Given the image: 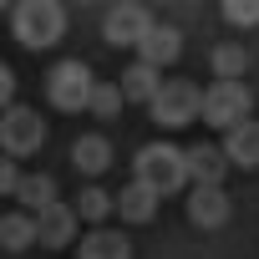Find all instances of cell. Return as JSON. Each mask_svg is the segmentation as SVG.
<instances>
[{
	"mask_svg": "<svg viewBox=\"0 0 259 259\" xmlns=\"http://www.w3.org/2000/svg\"><path fill=\"white\" fill-rule=\"evenodd\" d=\"M117 87H122V97H127V102L153 107V102L163 97V87H168V81H163V71H158V66H148V61H133V66L122 71V81H117Z\"/></svg>",
	"mask_w": 259,
	"mask_h": 259,
	"instance_id": "7c38bea8",
	"label": "cell"
},
{
	"mask_svg": "<svg viewBox=\"0 0 259 259\" xmlns=\"http://www.w3.org/2000/svg\"><path fill=\"white\" fill-rule=\"evenodd\" d=\"M71 168H76V173H87V178L107 173V168H112V143H107L102 133L76 138V143H71Z\"/></svg>",
	"mask_w": 259,
	"mask_h": 259,
	"instance_id": "5bb4252c",
	"label": "cell"
},
{
	"mask_svg": "<svg viewBox=\"0 0 259 259\" xmlns=\"http://www.w3.org/2000/svg\"><path fill=\"white\" fill-rule=\"evenodd\" d=\"M46 97H51L56 112H92V97H97V76H92V66H87L81 56L56 61L51 76H46Z\"/></svg>",
	"mask_w": 259,
	"mask_h": 259,
	"instance_id": "3957f363",
	"label": "cell"
},
{
	"mask_svg": "<svg viewBox=\"0 0 259 259\" xmlns=\"http://www.w3.org/2000/svg\"><path fill=\"white\" fill-rule=\"evenodd\" d=\"M183 56V36H178V26H168V21H158L148 36H143V46H138V61H148V66H173Z\"/></svg>",
	"mask_w": 259,
	"mask_h": 259,
	"instance_id": "30bf717a",
	"label": "cell"
},
{
	"mask_svg": "<svg viewBox=\"0 0 259 259\" xmlns=\"http://www.w3.org/2000/svg\"><path fill=\"white\" fill-rule=\"evenodd\" d=\"M229 153H224V143H193L188 148V173H193V188H224V178H229Z\"/></svg>",
	"mask_w": 259,
	"mask_h": 259,
	"instance_id": "ba28073f",
	"label": "cell"
},
{
	"mask_svg": "<svg viewBox=\"0 0 259 259\" xmlns=\"http://www.w3.org/2000/svg\"><path fill=\"white\" fill-rule=\"evenodd\" d=\"M11 36L26 51L56 46L66 36V6H56V0H21V6H11Z\"/></svg>",
	"mask_w": 259,
	"mask_h": 259,
	"instance_id": "6da1fadb",
	"label": "cell"
},
{
	"mask_svg": "<svg viewBox=\"0 0 259 259\" xmlns=\"http://www.w3.org/2000/svg\"><path fill=\"white\" fill-rule=\"evenodd\" d=\"M0 107H6V112L21 107V102H16V71H11L6 61H0Z\"/></svg>",
	"mask_w": 259,
	"mask_h": 259,
	"instance_id": "cb8c5ba5",
	"label": "cell"
},
{
	"mask_svg": "<svg viewBox=\"0 0 259 259\" xmlns=\"http://www.w3.org/2000/svg\"><path fill=\"white\" fill-rule=\"evenodd\" d=\"M76 213H81L87 224H97V229H107V219L117 213V193H107V188H97V183H87V188L76 193Z\"/></svg>",
	"mask_w": 259,
	"mask_h": 259,
	"instance_id": "ac0fdd59",
	"label": "cell"
},
{
	"mask_svg": "<svg viewBox=\"0 0 259 259\" xmlns=\"http://www.w3.org/2000/svg\"><path fill=\"white\" fill-rule=\"evenodd\" d=\"M51 203H61V198H56V178H51V173H26V183H21V208H26V213H41V208H51Z\"/></svg>",
	"mask_w": 259,
	"mask_h": 259,
	"instance_id": "ffe728a7",
	"label": "cell"
},
{
	"mask_svg": "<svg viewBox=\"0 0 259 259\" xmlns=\"http://www.w3.org/2000/svg\"><path fill=\"white\" fill-rule=\"evenodd\" d=\"M76 203H51V208H41L36 213V229H41V244L46 249H71V239H76Z\"/></svg>",
	"mask_w": 259,
	"mask_h": 259,
	"instance_id": "9c48e42d",
	"label": "cell"
},
{
	"mask_svg": "<svg viewBox=\"0 0 259 259\" xmlns=\"http://www.w3.org/2000/svg\"><path fill=\"white\" fill-rule=\"evenodd\" d=\"M229 193L224 188H193L188 193V224L193 229H224L229 224Z\"/></svg>",
	"mask_w": 259,
	"mask_h": 259,
	"instance_id": "8fae6325",
	"label": "cell"
},
{
	"mask_svg": "<svg viewBox=\"0 0 259 259\" xmlns=\"http://www.w3.org/2000/svg\"><path fill=\"white\" fill-rule=\"evenodd\" d=\"M122 87L117 81H97V97H92V117H102V122H112L117 112H122Z\"/></svg>",
	"mask_w": 259,
	"mask_h": 259,
	"instance_id": "7402d4cb",
	"label": "cell"
},
{
	"mask_svg": "<svg viewBox=\"0 0 259 259\" xmlns=\"http://www.w3.org/2000/svg\"><path fill=\"white\" fill-rule=\"evenodd\" d=\"M41 239V229H36V213H6V219H0V244H6L11 254H21V249H31Z\"/></svg>",
	"mask_w": 259,
	"mask_h": 259,
	"instance_id": "e0dca14e",
	"label": "cell"
},
{
	"mask_svg": "<svg viewBox=\"0 0 259 259\" xmlns=\"http://www.w3.org/2000/svg\"><path fill=\"white\" fill-rule=\"evenodd\" d=\"M148 112H153L158 127H168V133H173V127H188V122L203 117V92H198L193 81H168L163 97H158Z\"/></svg>",
	"mask_w": 259,
	"mask_h": 259,
	"instance_id": "8992f818",
	"label": "cell"
},
{
	"mask_svg": "<svg viewBox=\"0 0 259 259\" xmlns=\"http://www.w3.org/2000/svg\"><path fill=\"white\" fill-rule=\"evenodd\" d=\"M158 203H163V193H153V188L138 183V178L117 193V213H122L127 224H153V219H158Z\"/></svg>",
	"mask_w": 259,
	"mask_h": 259,
	"instance_id": "4fadbf2b",
	"label": "cell"
},
{
	"mask_svg": "<svg viewBox=\"0 0 259 259\" xmlns=\"http://www.w3.org/2000/svg\"><path fill=\"white\" fill-rule=\"evenodd\" d=\"M153 26H158V21H153L148 6H112V11L102 16V41H107V46H133V51H138Z\"/></svg>",
	"mask_w": 259,
	"mask_h": 259,
	"instance_id": "52a82bcc",
	"label": "cell"
},
{
	"mask_svg": "<svg viewBox=\"0 0 259 259\" xmlns=\"http://www.w3.org/2000/svg\"><path fill=\"white\" fill-rule=\"evenodd\" d=\"M76 259H133V239H122L117 229H92L81 239Z\"/></svg>",
	"mask_w": 259,
	"mask_h": 259,
	"instance_id": "9a60e30c",
	"label": "cell"
},
{
	"mask_svg": "<svg viewBox=\"0 0 259 259\" xmlns=\"http://www.w3.org/2000/svg\"><path fill=\"white\" fill-rule=\"evenodd\" d=\"M41 143H46V117L36 107H11L0 117V148H6V158L21 163V158L41 153Z\"/></svg>",
	"mask_w": 259,
	"mask_h": 259,
	"instance_id": "5b68a950",
	"label": "cell"
},
{
	"mask_svg": "<svg viewBox=\"0 0 259 259\" xmlns=\"http://www.w3.org/2000/svg\"><path fill=\"white\" fill-rule=\"evenodd\" d=\"M249 112H254V92H249L244 81H213V87L203 92V122H208V127H219L224 138L234 133V127L254 122Z\"/></svg>",
	"mask_w": 259,
	"mask_h": 259,
	"instance_id": "277c9868",
	"label": "cell"
},
{
	"mask_svg": "<svg viewBox=\"0 0 259 259\" xmlns=\"http://www.w3.org/2000/svg\"><path fill=\"white\" fill-rule=\"evenodd\" d=\"M224 153L234 168H259V122H244L224 138Z\"/></svg>",
	"mask_w": 259,
	"mask_h": 259,
	"instance_id": "2e32d148",
	"label": "cell"
},
{
	"mask_svg": "<svg viewBox=\"0 0 259 259\" xmlns=\"http://www.w3.org/2000/svg\"><path fill=\"white\" fill-rule=\"evenodd\" d=\"M213 81H239L244 71H249V51H244V41H224V46H213Z\"/></svg>",
	"mask_w": 259,
	"mask_h": 259,
	"instance_id": "d6986e66",
	"label": "cell"
},
{
	"mask_svg": "<svg viewBox=\"0 0 259 259\" xmlns=\"http://www.w3.org/2000/svg\"><path fill=\"white\" fill-rule=\"evenodd\" d=\"M133 168H138V183H148L153 193H178L183 183H193V173H188V148H178V143H148V148H138V158H133Z\"/></svg>",
	"mask_w": 259,
	"mask_h": 259,
	"instance_id": "7a4b0ae2",
	"label": "cell"
},
{
	"mask_svg": "<svg viewBox=\"0 0 259 259\" xmlns=\"http://www.w3.org/2000/svg\"><path fill=\"white\" fill-rule=\"evenodd\" d=\"M21 183H26L21 163H16V158H0V193H6V198H21Z\"/></svg>",
	"mask_w": 259,
	"mask_h": 259,
	"instance_id": "603a6c76",
	"label": "cell"
},
{
	"mask_svg": "<svg viewBox=\"0 0 259 259\" xmlns=\"http://www.w3.org/2000/svg\"><path fill=\"white\" fill-rule=\"evenodd\" d=\"M219 16H224V26H234V31H254V26H259V0H224Z\"/></svg>",
	"mask_w": 259,
	"mask_h": 259,
	"instance_id": "44dd1931",
	"label": "cell"
}]
</instances>
